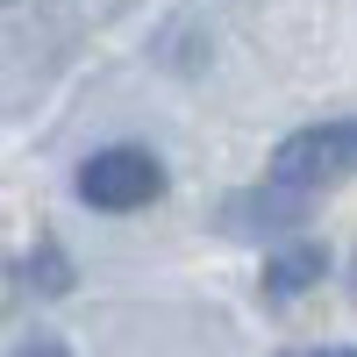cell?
I'll list each match as a JSON object with an SVG mask.
<instances>
[{"label": "cell", "instance_id": "6da1fadb", "mask_svg": "<svg viewBox=\"0 0 357 357\" xmlns=\"http://www.w3.org/2000/svg\"><path fill=\"white\" fill-rule=\"evenodd\" d=\"M165 193V165L151 151H93L79 165V200L100 207V215H129V207H151Z\"/></svg>", "mask_w": 357, "mask_h": 357}, {"label": "cell", "instance_id": "7a4b0ae2", "mask_svg": "<svg viewBox=\"0 0 357 357\" xmlns=\"http://www.w3.org/2000/svg\"><path fill=\"white\" fill-rule=\"evenodd\" d=\"M357 172V122H314L301 136H286L279 143V158H272V178L279 186H336V178Z\"/></svg>", "mask_w": 357, "mask_h": 357}, {"label": "cell", "instance_id": "3957f363", "mask_svg": "<svg viewBox=\"0 0 357 357\" xmlns=\"http://www.w3.org/2000/svg\"><path fill=\"white\" fill-rule=\"evenodd\" d=\"M314 272H321V250H293V257H279V264H272V293L286 301V293L314 286Z\"/></svg>", "mask_w": 357, "mask_h": 357}]
</instances>
